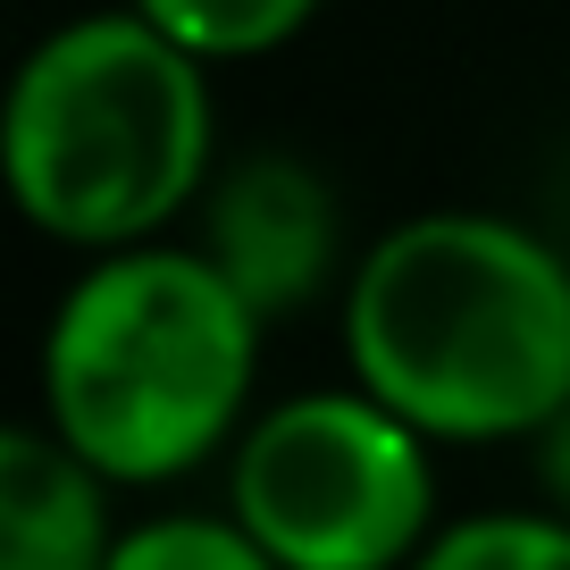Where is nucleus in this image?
I'll return each mask as SVG.
<instances>
[{
    "label": "nucleus",
    "mask_w": 570,
    "mask_h": 570,
    "mask_svg": "<svg viewBox=\"0 0 570 570\" xmlns=\"http://www.w3.org/2000/svg\"><path fill=\"white\" fill-rule=\"evenodd\" d=\"M344 377L436 445H537L570 403V261L503 210H420L370 235L336 294Z\"/></svg>",
    "instance_id": "f257e3e1"
},
{
    "label": "nucleus",
    "mask_w": 570,
    "mask_h": 570,
    "mask_svg": "<svg viewBox=\"0 0 570 570\" xmlns=\"http://www.w3.org/2000/svg\"><path fill=\"white\" fill-rule=\"evenodd\" d=\"M268 320L202 244L85 252L35 353V420H51L101 479L177 487L227 462L261 386Z\"/></svg>",
    "instance_id": "f03ea898"
},
{
    "label": "nucleus",
    "mask_w": 570,
    "mask_h": 570,
    "mask_svg": "<svg viewBox=\"0 0 570 570\" xmlns=\"http://www.w3.org/2000/svg\"><path fill=\"white\" fill-rule=\"evenodd\" d=\"M210 59L168 42L135 0L51 26L9 76L0 168L35 235L68 252L151 244L218 177Z\"/></svg>",
    "instance_id": "7ed1b4c3"
},
{
    "label": "nucleus",
    "mask_w": 570,
    "mask_h": 570,
    "mask_svg": "<svg viewBox=\"0 0 570 570\" xmlns=\"http://www.w3.org/2000/svg\"><path fill=\"white\" fill-rule=\"evenodd\" d=\"M227 512L285 570H411L445 529L436 436L361 377L277 394L227 453Z\"/></svg>",
    "instance_id": "20e7f679"
},
{
    "label": "nucleus",
    "mask_w": 570,
    "mask_h": 570,
    "mask_svg": "<svg viewBox=\"0 0 570 570\" xmlns=\"http://www.w3.org/2000/svg\"><path fill=\"white\" fill-rule=\"evenodd\" d=\"M194 218H202L194 244L210 252L218 277L268 327L303 320L327 294H344V277L361 261V244L344 235V194L303 151H244V160H227Z\"/></svg>",
    "instance_id": "39448f33"
},
{
    "label": "nucleus",
    "mask_w": 570,
    "mask_h": 570,
    "mask_svg": "<svg viewBox=\"0 0 570 570\" xmlns=\"http://www.w3.org/2000/svg\"><path fill=\"white\" fill-rule=\"evenodd\" d=\"M118 479L85 462L51 420L0 436V570H109Z\"/></svg>",
    "instance_id": "423d86ee"
},
{
    "label": "nucleus",
    "mask_w": 570,
    "mask_h": 570,
    "mask_svg": "<svg viewBox=\"0 0 570 570\" xmlns=\"http://www.w3.org/2000/svg\"><path fill=\"white\" fill-rule=\"evenodd\" d=\"M135 9L160 26L168 42H185L194 59L244 68V59H268V51H285V42H303L327 0H135Z\"/></svg>",
    "instance_id": "0eeeda50"
},
{
    "label": "nucleus",
    "mask_w": 570,
    "mask_h": 570,
    "mask_svg": "<svg viewBox=\"0 0 570 570\" xmlns=\"http://www.w3.org/2000/svg\"><path fill=\"white\" fill-rule=\"evenodd\" d=\"M109 570H285L244 520L218 503V512H151L126 520L118 546H109Z\"/></svg>",
    "instance_id": "6e6552de"
},
{
    "label": "nucleus",
    "mask_w": 570,
    "mask_h": 570,
    "mask_svg": "<svg viewBox=\"0 0 570 570\" xmlns=\"http://www.w3.org/2000/svg\"><path fill=\"white\" fill-rule=\"evenodd\" d=\"M411 570H570V520L553 512H462L411 553Z\"/></svg>",
    "instance_id": "1a4fd4ad"
},
{
    "label": "nucleus",
    "mask_w": 570,
    "mask_h": 570,
    "mask_svg": "<svg viewBox=\"0 0 570 570\" xmlns=\"http://www.w3.org/2000/svg\"><path fill=\"white\" fill-rule=\"evenodd\" d=\"M537 487H546V503L570 520V403L537 428Z\"/></svg>",
    "instance_id": "9d476101"
}]
</instances>
